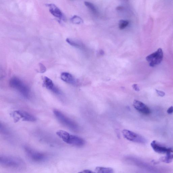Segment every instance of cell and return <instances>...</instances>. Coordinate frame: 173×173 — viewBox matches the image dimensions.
<instances>
[{"mask_svg": "<svg viewBox=\"0 0 173 173\" xmlns=\"http://www.w3.org/2000/svg\"><path fill=\"white\" fill-rule=\"evenodd\" d=\"M162 162L167 163H169L173 161V148H170L169 150L166 153L165 157L161 158Z\"/></svg>", "mask_w": 173, "mask_h": 173, "instance_id": "5bb4252c", "label": "cell"}, {"mask_svg": "<svg viewBox=\"0 0 173 173\" xmlns=\"http://www.w3.org/2000/svg\"><path fill=\"white\" fill-rule=\"evenodd\" d=\"M133 106L137 110L144 115H149L151 113V110L149 107L140 101L135 100Z\"/></svg>", "mask_w": 173, "mask_h": 173, "instance_id": "9c48e42d", "label": "cell"}, {"mask_svg": "<svg viewBox=\"0 0 173 173\" xmlns=\"http://www.w3.org/2000/svg\"><path fill=\"white\" fill-rule=\"evenodd\" d=\"M123 7H120H120H118L117 8V9L118 10H121L122 9H123Z\"/></svg>", "mask_w": 173, "mask_h": 173, "instance_id": "d4e9b609", "label": "cell"}, {"mask_svg": "<svg viewBox=\"0 0 173 173\" xmlns=\"http://www.w3.org/2000/svg\"><path fill=\"white\" fill-rule=\"evenodd\" d=\"M43 84L45 87L48 90L56 94H60V90L55 86L51 79L47 77H45L43 79Z\"/></svg>", "mask_w": 173, "mask_h": 173, "instance_id": "30bf717a", "label": "cell"}, {"mask_svg": "<svg viewBox=\"0 0 173 173\" xmlns=\"http://www.w3.org/2000/svg\"><path fill=\"white\" fill-rule=\"evenodd\" d=\"M56 134L67 144L77 147L83 146L85 144V141L83 139L74 135L70 134L65 131L59 130L56 132Z\"/></svg>", "mask_w": 173, "mask_h": 173, "instance_id": "7a4b0ae2", "label": "cell"}, {"mask_svg": "<svg viewBox=\"0 0 173 173\" xmlns=\"http://www.w3.org/2000/svg\"><path fill=\"white\" fill-rule=\"evenodd\" d=\"M151 146L154 151L160 154H166L170 149L160 144L156 140H153L151 143Z\"/></svg>", "mask_w": 173, "mask_h": 173, "instance_id": "8fae6325", "label": "cell"}, {"mask_svg": "<svg viewBox=\"0 0 173 173\" xmlns=\"http://www.w3.org/2000/svg\"><path fill=\"white\" fill-rule=\"evenodd\" d=\"M12 114L13 116L15 118V119H21L22 121L34 122L37 120L36 118L32 114L24 111L16 110Z\"/></svg>", "mask_w": 173, "mask_h": 173, "instance_id": "ba28073f", "label": "cell"}, {"mask_svg": "<svg viewBox=\"0 0 173 173\" xmlns=\"http://www.w3.org/2000/svg\"><path fill=\"white\" fill-rule=\"evenodd\" d=\"M85 5L91 11L96 15L98 14V11L96 8L93 4L88 1H85L84 3Z\"/></svg>", "mask_w": 173, "mask_h": 173, "instance_id": "2e32d148", "label": "cell"}, {"mask_svg": "<svg viewBox=\"0 0 173 173\" xmlns=\"http://www.w3.org/2000/svg\"><path fill=\"white\" fill-rule=\"evenodd\" d=\"M39 67L40 68V71L41 73H44L46 71V68L45 67L43 64H40Z\"/></svg>", "mask_w": 173, "mask_h": 173, "instance_id": "ffe728a7", "label": "cell"}, {"mask_svg": "<svg viewBox=\"0 0 173 173\" xmlns=\"http://www.w3.org/2000/svg\"><path fill=\"white\" fill-rule=\"evenodd\" d=\"M129 24V22L128 20H120L119 24V28L121 29H124L128 27Z\"/></svg>", "mask_w": 173, "mask_h": 173, "instance_id": "d6986e66", "label": "cell"}, {"mask_svg": "<svg viewBox=\"0 0 173 173\" xmlns=\"http://www.w3.org/2000/svg\"><path fill=\"white\" fill-rule=\"evenodd\" d=\"M61 78L63 81L67 83L74 85L77 83V80L75 77L68 73H62L61 75Z\"/></svg>", "mask_w": 173, "mask_h": 173, "instance_id": "4fadbf2b", "label": "cell"}, {"mask_svg": "<svg viewBox=\"0 0 173 173\" xmlns=\"http://www.w3.org/2000/svg\"><path fill=\"white\" fill-rule=\"evenodd\" d=\"M156 92L158 94V95L160 96L163 97L165 96V93L161 91L158 90H156Z\"/></svg>", "mask_w": 173, "mask_h": 173, "instance_id": "44dd1931", "label": "cell"}, {"mask_svg": "<svg viewBox=\"0 0 173 173\" xmlns=\"http://www.w3.org/2000/svg\"><path fill=\"white\" fill-rule=\"evenodd\" d=\"M10 87L17 91L24 98L29 99L31 97V91L28 86L22 80L16 77L11 78L9 82Z\"/></svg>", "mask_w": 173, "mask_h": 173, "instance_id": "3957f363", "label": "cell"}, {"mask_svg": "<svg viewBox=\"0 0 173 173\" xmlns=\"http://www.w3.org/2000/svg\"><path fill=\"white\" fill-rule=\"evenodd\" d=\"M133 87L135 90L136 91H139L140 90L137 85L136 84H134V85H133Z\"/></svg>", "mask_w": 173, "mask_h": 173, "instance_id": "603a6c76", "label": "cell"}, {"mask_svg": "<svg viewBox=\"0 0 173 173\" xmlns=\"http://www.w3.org/2000/svg\"><path fill=\"white\" fill-rule=\"evenodd\" d=\"M66 41L70 45L74 46V47H76L77 48H80L81 47V45L78 43L77 41L74 40L70 39L67 38L66 39Z\"/></svg>", "mask_w": 173, "mask_h": 173, "instance_id": "ac0fdd59", "label": "cell"}, {"mask_svg": "<svg viewBox=\"0 0 173 173\" xmlns=\"http://www.w3.org/2000/svg\"><path fill=\"white\" fill-rule=\"evenodd\" d=\"M96 172L99 173H112L114 172L113 169L102 167H97L95 170Z\"/></svg>", "mask_w": 173, "mask_h": 173, "instance_id": "9a60e30c", "label": "cell"}, {"mask_svg": "<svg viewBox=\"0 0 173 173\" xmlns=\"http://www.w3.org/2000/svg\"><path fill=\"white\" fill-rule=\"evenodd\" d=\"M167 113L168 114H172L173 113V107H170L167 110Z\"/></svg>", "mask_w": 173, "mask_h": 173, "instance_id": "7402d4cb", "label": "cell"}, {"mask_svg": "<svg viewBox=\"0 0 173 173\" xmlns=\"http://www.w3.org/2000/svg\"><path fill=\"white\" fill-rule=\"evenodd\" d=\"M47 6L49 7L50 12L53 16L59 19L62 18V12L54 4H48Z\"/></svg>", "mask_w": 173, "mask_h": 173, "instance_id": "7c38bea8", "label": "cell"}, {"mask_svg": "<svg viewBox=\"0 0 173 173\" xmlns=\"http://www.w3.org/2000/svg\"><path fill=\"white\" fill-rule=\"evenodd\" d=\"M53 113L57 119L63 125L74 131H77L79 130L77 124L61 111L54 109Z\"/></svg>", "mask_w": 173, "mask_h": 173, "instance_id": "277c9868", "label": "cell"}, {"mask_svg": "<svg viewBox=\"0 0 173 173\" xmlns=\"http://www.w3.org/2000/svg\"><path fill=\"white\" fill-rule=\"evenodd\" d=\"M122 133L124 138L128 140L141 144L146 143V139L144 137L129 130H122Z\"/></svg>", "mask_w": 173, "mask_h": 173, "instance_id": "52a82bcc", "label": "cell"}, {"mask_svg": "<svg viewBox=\"0 0 173 173\" xmlns=\"http://www.w3.org/2000/svg\"><path fill=\"white\" fill-rule=\"evenodd\" d=\"M71 22L73 24H80L83 22V20L79 16L75 15L70 19Z\"/></svg>", "mask_w": 173, "mask_h": 173, "instance_id": "e0dca14e", "label": "cell"}, {"mask_svg": "<svg viewBox=\"0 0 173 173\" xmlns=\"http://www.w3.org/2000/svg\"><path fill=\"white\" fill-rule=\"evenodd\" d=\"M0 165L3 167L13 170H22L25 166L24 162L20 158L8 155H1Z\"/></svg>", "mask_w": 173, "mask_h": 173, "instance_id": "6da1fadb", "label": "cell"}, {"mask_svg": "<svg viewBox=\"0 0 173 173\" xmlns=\"http://www.w3.org/2000/svg\"><path fill=\"white\" fill-rule=\"evenodd\" d=\"M24 150L27 157L33 162H41L45 161L47 159V156L45 153L36 150L30 147H25Z\"/></svg>", "mask_w": 173, "mask_h": 173, "instance_id": "5b68a950", "label": "cell"}, {"mask_svg": "<svg viewBox=\"0 0 173 173\" xmlns=\"http://www.w3.org/2000/svg\"><path fill=\"white\" fill-rule=\"evenodd\" d=\"M163 50L159 48L157 51L147 56L146 60L149 63V66L153 67L159 64L163 60Z\"/></svg>", "mask_w": 173, "mask_h": 173, "instance_id": "8992f818", "label": "cell"}, {"mask_svg": "<svg viewBox=\"0 0 173 173\" xmlns=\"http://www.w3.org/2000/svg\"><path fill=\"white\" fill-rule=\"evenodd\" d=\"M80 172L84 173H93V172L92 171L89 170H84L83 171L81 172Z\"/></svg>", "mask_w": 173, "mask_h": 173, "instance_id": "cb8c5ba5", "label": "cell"}]
</instances>
